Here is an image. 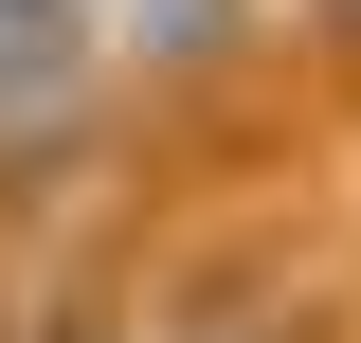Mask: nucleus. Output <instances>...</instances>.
Listing matches in <instances>:
<instances>
[{"instance_id":"20e7f679","label":"nucleus","mask_w":361,"mask_h":343,"mask_svg":"<svg viewBox=\"0 0 361 343\" xmlns=\"http://www.w3.org/2000/svg\"><path fill=\"white\" fill-rule=\"evenodd\" d=\"M289 18H307V37H325V54H361V0H289Z\"/></svg>"},{"instance_id":"f257e3e1","label":"nucleus","mask_w":361,"mask_h":343,"mask_svg":"<svg viewBox=\"0 0 361 343\" xmlns=\"http://www.w3.org/2000/svg\"><path fill=\"white\" fill-rule=\"evenodd\" d=\"M90 73L127 90V109H180V90H235L271 37H289V0H73Z\"/></svg>"},{"instance_id":"f03ea898","label":"nucleus","mask_w":361,"mask_h":343,"mask_svg":"<svg viewBox=\"0 0 361 343\" xmlns=\"http://www.w3.org/2000/svg\"><path fill=\"white\" fill-rule=\"evenodd\" d=\"M109 127H127V90L90 73L73 0H0V181H54V163H90Z\"/></svg>"},{"instance_id":"7ed1b4c3","label":"nucleus","mask_w":361,"mask_h":343,"mask_svg":"<svg viewBox=\"0 0 361 343\" xmlns=\"http://www.w3.org/2000/svg\"><path fill=\"white\" fill-rule=\"evenodd\" d=\"M145 343H307L289 307H180V325H145Z\"/></svg>"}]
</instances>
